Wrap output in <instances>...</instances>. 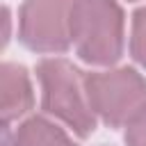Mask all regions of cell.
<instances>
[{
    "instance_id": "1",
    "label": "cell",
    "mask_w": 146,
    "mask_h": 146,
    "mask_svg": "<svg viewBox=\"0 0 146 146\" xmlns=\"http://www.w3.org/2000/svg\"><path fill=\"white\" fill-rule=\"evenodd\" d=\"M36 75L43 91V110L80 137L94 132L96 114L84 91V78H80L75 66L66 59L48 57L39 62Z\"/></svg>"
},
{
    "instance_id": "2",
    "label": "cell",
    "mask_w": 146,
    "mask_h": 146,
    "mask_svg": "<svg viewBox=\"0 0 146 146\" xmlns=\"http://www.w3.org/2000/svg\"><path fill=\"white\" fill-rule=\"evenodd\" d=\"M71 41L91 64H112L123 50V11L114 0H78Z\"/></svg>"
},
{
    "instance_id": "3",
    "label": "cell",
    "mask_w": 146,
    "mask_h": 146,
    "mask_svg": "<svg viewBox=\"0 0 146 146\" xmlns=\"http://www.w3.org/2000/svg\"><path fill=\"white\" fill-rule=\"evenodd\" d=\"M84 91L94 114L110 125H128L146 107V80L128 66L87 73Z\"/></svg>"
},
{
    "instance_id": "4",
    "label": "cell",
    "mask_w": 146,
    "mask_h": 146,
    "mask_svg": "<svg viewBox=\"0 0 146 146\" xmlns=\"http://www.w3.org/2000/svg\"><path fill=\"white\" fill-rule=\"evenodd\" d=\"M78 0H25L21 9V41L39 52H62L71 43Z\"/></svg>"
},
{
    "instance_id": "5",
    "label": "cell",
    "mask_w": 146,
    "mask_h": 146,
    "mask_svg": "<svg viewBox=\"0 0 146 146\" xmlns=\"http://www.w3.org/2000/svg\"><path fill=\"white\" fill-rule=\"evenodd\" d=\"M32 107V87L23 66L2 64L0 71V114L2 123H11L21 119Z\"/></svg>"
},
{
    "instance_id": "6",
    "label": "cell",
    "mask_w": 146,
    "mask_h": 146,
    "mask_svg": "<svg viewBox=\"0 0 146 146\" xmlns=\"http://www.w3.org/2000/svg\"><path fill=\"white\" fill-rule=\"evenodd\" d=\"M5 146H75V144L52 121L43 116H32L23 121L11 135H7Z\"/></svg>"
},
{
    "instance_id": "7",
    "label": "cell",
    "mask_w": 146,
    "mask_h": 146,
    "mask_svg": "<svg viewBox=\"0 0 146 146\" xmlns=\"http://www.w3.org/2000/svg\"><path fill=\"white\" fill-rule=\"evenodd\" d=\"M130 50L139 64L146 66V7L137 9L132 16V34H130Z\"/></svg>"
},
{
    "instance_id": "8",
    "label": "cell",
    "mask_w": 146,
    "mask_h": 146,
    "mask_svg": "<svg viewBox=\"0 0 146 146\" xmlns=\"http://www.w3.org/2000/svg\"><path fill=\"white\" fill-rule=\"evenodd\" d=\"M128 146H146V107L125 125Z\"/></svg>"
}]
</instances>
